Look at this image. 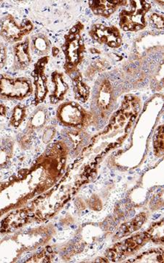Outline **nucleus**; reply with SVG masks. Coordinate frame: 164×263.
<instances>
[{"instance_id": "obj_4", "label": "nucleus", "mask_w": 164, "mask_h": 263, "mask_svg": "<svg viewBox=\"0 0 164 263\" xmlns=\"http://www.w3.org/2000/svg\"><path fill=\"white\" fill-rule=\"evenodd\" d=\"M33 28L34 26L28 19L18 24L12 15H7L0 21V36L8 43L20 42Z\"/></svg>"}, {"instance_id": "obj_20", "label": "nucleus", "mask_w": 164, "mask_h": 263, "mask_svg": "<svg viewBox=\"0 0 164 263\" xmlns=\"http://www.w3.org/2000/svg\"><path fill=\"white\" fill-rule=\"evenodd\" d=\"M52 52H53V56L56 57L57 54L58 53V52H59V50H58L57 48H53V51H52Z\"/></svg>"}, {"instance_id": "obj_19", "label": "nucleus", "mask_w": 164, "mask_h": 263, "mask_svg": "<svg viewBox=\"0 0 164 263\" xmlns=\"http://www.w3.org/2000/svg\"><path fill=\"white\" fill-rule=\"evenodd\" d=\"M6 114V108L3 104H0V116H5Z\"/></svg>"}, {"instance_id": "obj_10", "label": "nucleus", "mask_w": 164, "mask_h": 263, "mask_svg": "<svg viewBox=\"0 0 164 263\" xmlns=\"http://www.w3.org/2000/svg\"><path fill=\"white\" fill-rule=\"evenodd\" d=\"M51 82L53 84V91L50 95L51 103L56 104L65 98L69 89L68 84L65 80L61 72L55 71L51 75Z\"/></svg>"}, {"instance_id": "obj_6", "label": "nucleus", "mask_w": 164, "mask_h": 263, "mask_svg": "<svg viewBox=\"0 0 164 263\" xmlns=\"http://www.w3.org/2000/svg\"><path fill=\"white\" fill-rule=\"evenodd\" d=\"M90 35L101 44H106L111 48H117L121 44V37L118 29L115 27L97 24L92 27Z\"/></svg>"}, {"instance_id": "obj_7", "label": "nucleus", "mask_w": 164, "mask_h": 263, "mask_svg": "<svg viewBox=\"0 0 164 263\" xmlns=\"http://www.w3.org/2000/svg\"><path fill=\"white\" fill-rule=\"evenodd\" d=\"M58 118L66 125L79 127L84 122L85 114L80 105L74 102H69L59 107Z\"/></svg>"}, {"instance_id": "obj_13", "label": "nucleus", "mask_w": 164, "mask_h": 263, "mask_svg": "<svg viewBox=\"0 0 164 263\" xmlns=\"http://www.w3.org/2000/svg\"><path fill=\"white\" fill-rule=\"evenodd\" d=\"M25 116L26 110L24 107L18 105V106L15 107L14 110H13V114H12L11 124L14 127H18L23 122Z\"/></svg>"}, {"instance_id": "obj_12", "label": "nucleus", "mask_w": 164, "mask_h": 263, "mask_svg": "<svg viewBox=\"0 0 164 263\" xmlns=\"http://www.w3.org/2000/svg\"><path fill=\"white\" fill-rule=\"evenodd\" d=\"M72 84H73L75 98L81 102L86 101L89 98V87L85 84L80 73H77L72 79Z\"/></svg>"}, {"instance_id": "obj_9", "label": "nucleus", "mask_w": 164, "mask_h": 263, "mask_svg": "<svg viewBox=\"0 0 164 263\" xmlns=\"http://www.w3.org/2000/svg\"><path fill=\"white\" fill-rule=\"evenodd\" d=\"M124 3L126 2L119 0H94L89 1V6L95 14L108 17Z\"/></svg>"}, {"instance_id": "obj_1", "label": "nucleus", "mask_w": 164, "mask_h": 263, "mask_svg": "<svg viewBox=\"0 0 164 263\" xmlns=\"http://www.w3.org/2000/svg\"><path fill=\"white\" fill-rule=\"evenodd\" d=\"M83 28L84 26L78 22L65 35L62 50L65 57L64 68L67 74L71 75L75 72L84 59L85 46L81 36Z\"/></svg>"}, {"instance_id": "obj_18", "label": "nucleus", "mask_w": 164, "mask_h": 263, "mask_svg": "<svg viewBox=\"0 0 164 263\" xmlns=\"http://www.w3.org/2000/svg\"><path fill=\"white\" fill-rule=\"evenodd\" d=\"M53 133H54V130L52 128H48V129H46V133H45L44 136H43V141L46 142V143L51 141L52 138H53Z\"/></svg>"}, {"instance_id": "obj_5", "label": "nucleus", "mask_w": 164, "mask_h": 263, "mask_svg": "<svg viewBox=\"0 0 164 263\" xmlns=\"http://www.w3.org/2000/svg\"><path fill=\"white\" fill-rule=\"evenodd\" d=\"M48 60H49V57L48 56L43 57L42 58L39 59L34 65V70L32 72L34 87H35V92H34L35 104L43 103L48 93V77L45 72Z\"/></svg>"}, {"instance_id": "obj_17", "label": "nucleus", "mask_w": 164, "mask_h": 263, "mask_svg": "<svg viewBox=\"0 0 164 263\" xmlns=\"http://www.w3.org/2000/svg\"><path fill=\"white\" fill-rule=\"evenodd\" d=\"M7 60V48L3 43H0V69L4 67Z\"/></svg>"}, {"instance_id": "obj_16", "label": "nucleus", "mask_w": 164, "mask_h": 263, "mask_svg": "<svg viewBox=\"0 0 164 263\" xmlns=\"http://www.w3.org/2000/svg\"><path fill=\"white\" fill-rule=\"evenodd\" d=\"M151 22L155 27L158 29H162L163 27V16L161 14L154 13L150 17Z\"/></svg>"}, {"instance_id": "obj_8", "label": "nucleus", "mask_w": 164, "mask_h": 263, "mask_svg": "<svg viewBox=\"0 0 164 263\" xmlns=\"http://www.w3.org/2000/svg\"><path fill=\"white\" fill-rule=\"evenodd\" d=\"M29 38H26L24 41L16 43L13 46V55H14V63L13 68L15 70H24L30 65L32 62V57L29 50Z\"/></svg>"}, {"instance_id": "obj_14", "label": "nucleus", "mask_w": 164, "mask_h": 263, "mask_svg": "<svg viewBox=\"0 0 164 263\" xmlns=\"http://www.w3.org/2000/svg\"><path fill=\"white\" fill-rule=\"evenodd\" d=\"M10 148L8 143L0 144V167L5 164L9 158Z\"/></svg>"}, {"instance_id": "obj_3", "label": "nucleus", "mask_w": 164, "mask_h": 263, "mask_svg": "<svg viewBox=\"0 0 164 263\" xmlns=\"http://www.w3.org/2000/svg\"><path fill=\"white\" fill-rule=\"evenodd\" d=\"M32 81L26 78H10L0 76V98L22 100L32 94Z\"/></svg>"}, {"instance_id": "obj_15", "label": "nucleus", "mask_w": 164, "mask_h": 263, "mask_svg": "<svg viewBox=\"0 0 164 263\" xmlns=\"http://www.w3.org/2000/svg\"><path fill=\"white\" fill-rule=\"evenodd\" d=\"M46 114L43 111V110H39L36 113L35 115L32 117V120H31V126L33 127H41L45 122H46Z\"/></svg>"}, {"instance_id": "obj_11", "label": "nucleus", "mask_w": 164, "mask_h": 263, "mask_svg": "<svg viewBox=\"0 0 164 263\" xmlns=\"http://www.w3.org/2000/svg\"><path fill=\"white\" fill-rule=\"evenodd\" d=\"M31 48L39 56L46 57L51 48V42L44 34H37L32 37Z\"/></svg>"}, {"instance_id": "obj_2", "label": "nucleus", "mask_w": 164, "mask_h": 263, "mask_svg": "<svg viewBox=\"0 0 164 263\" xmlns=\"http://www.w3.org/2000/svg\"><path fill=\"white\" fill-rule=\"evenodd\" d=\"M129 3L127 8H124L120 13V27L127 32L141 30L146 26V15L149 11L150 5L142 0Z\"/></svg>"}]
</instances>
